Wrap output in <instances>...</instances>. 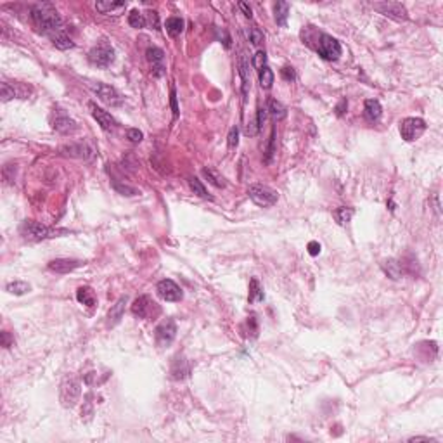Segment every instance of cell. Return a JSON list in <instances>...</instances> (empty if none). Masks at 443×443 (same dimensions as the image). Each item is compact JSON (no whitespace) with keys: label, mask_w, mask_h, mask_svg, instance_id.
Masks as SVG:
<instances>
[{"label":"cell","mask_w":443,"mask_h":443,"mask_svg":"<svg viewBox=\"0 0 443 443\" xmlns=\"http://www.w3.org/2000/svg\"><path fill=\"white\" fill-rule=\"evenodd\" d=\"M132 313L135 315V317L139 319H153L156 317V315H159V307L156 301H153L149 298V296H139L134 305H132Z\"/></svg>","instance_id":"30bf717a"},{"label":"cell","mask_w":443,"mask_h":443,"mask_svg":"<svg viewBox=\"0 0 443 443\" xmlns=\"http://www.w3.org/2000/svg\"><path fill=\"white\" fill-rule=\"evenodd\" d=\"M355 215V209L353 208H348V206H341V208H336L334 212H332V217H334V220L340 223V225H346L351 218H353Z\"/></svg>","instance_id":"f546056e"},{"label":"cell","mask_w":443,"mask_h":443,"mask_svg":"<svg viewBox=\"0 0 443 443\" xmlns=\"http://www.w3.org/2000/svg\"><path fill=\"white\" fill-rule=\"evenodd\" d=\"M383 270H385V273L388 277H390V279H400L402 276H404L405 273V270H404V263L402 262H398V260H393V258H390V260H386V262H383Z\"/></svg>","instance_id":"44dd1931"},{"label":"cell","mask_w":443,"mask_h":443,"mask_svg":"<svg viewBox=\"0 0 443 443\" xmlns=\"http://www.w3.org/2000/svg\"><path fill=\"white\" fill-rule=\"evenodd\" d=\"M346 108H348V102H346V99H341V102L336 106V111H337V116H343Z\"/></svg>","instance_id":"681fc988"},{"label":"cell","mask_w":443,"mask_h":443,"mask_svg":"<svg viewBox=\"0 0 443 443\" xmlns=\"http://www.w3.org/2000/svg\"><path fill=\"white\" fill-rule=\"evenodd\" d=\"M426 132V121L423 118H405L400 121V135L407 142H414Z\"/></svg>","instance_id":"5b68a950"},{"label":"cell","mask_w":443,"mask_h":443,"mask_svg":"<svg viewBox=\"0 0 443 443\" xmlns=\"http://www.w3.org/2000/svg\"><path fill=\"white\" fill-rule=\"evenodd\" d=\"M95 9L102 14L108 16H120L126 9V2H111V0H104V2L95 4Z\"/></svg>","instance_id":"d6986e66"},{"label":"cell","mask_w":443,"mask_h":443,"mask_svg":"<svg viewBox=\"0 0 443 443\" xmlns=\"http://www.w3.org/2000/svg\"><path fill=\"white\" fill-rule=\"evenodd\" d=\"M263 298H265V294H263L262 286H260L258 279H255V277H253L251 282H249V294H248L249 303H255V301H263Z\"/></svg>","instance_id":"1f68e13d"},{"label":"cell","mask_w":443,"mask_h":443,"mask_svg":"<svg viewBox=\"0 0 443 443\" xmlns=\"http://www.w3.org/2000/svg\"><path fill=\"white\" fill-rule=\"evenodd\" d=\"M281 76L282 78H284L286 81H294L296 80V71H294V68H291V66H284L281 70Z\"/></svg>","instance_id":"b9f144b4"},{"label":"cell","mask_w":443,"mask_h":443,"mask_svg":"<svg viewBox=\"0 0 443 443\" xmlns=\"http://www.w3.org/2000/svg\"><path fill=\"white\" fill-rule=\"evenodd\" d=\"M308 253L312 255V257H317V255L321 253V244H319L317 241H310V243H308Z\"/></svg>","instance_id":"bcb514c9"},{"label":"cell","mask_w":443,"mask_h":443,"mask_svg":"<svg viewBox=\"0 0 443 443\" xmlns=\"http://www.w3.org/2000/svg\"><path fill=\"white\" fill-rule=\"evenodd\" d=\"M317 50H319V56L322 59H326V61H336V59H340L341 56V44L337 42L334 36L322 33L319 36Z\"/></svg>","instance_id":"52a82bcc"},{"label":"cell","mask_w":443,"mask_h":443,"mask_svg":"<svg viewBox=\"0 0 443 443\" xmlns=\"http://www.w3.org/2000/svg\"><path fill=\"white\" fill-rule=\"evenodd\" d=\"M89 61L97 68H108L115 61V50H113V47L109 44L102 42V44L95 45L94 49H90Z\"/></svg>","instance_id":"ba28073f"},{"label":"cell","mask_w":443,"mask_h":443,"mask_svg":"<svg viewBox=\"0 0 443 443\" xmlns=\"http://www.w3.org/2000/svg\"><path fill=\"white\" fill-rule=\"evenodd\" d=\"M31 19H33L36 30L40 33L50 36L56 31L62 30V19L57 14V11L50 4H36L31 7Z\"/></svg>","instance_id":"6da1fadb"},{"label":"cell","mask_w":443,"mask_h":443,"mask_svg":"<svg viewBox=\"0 0 443 443\" xmlns=\"http://www.w3.org/2000/svg\"><path fill=\"white\" fill-rule=\"evenodd\" d=\"M50 42L54 44V47H57L59 50H68V49H73L75 47V42L68 36L65 31H56V33H52L49 36Z\"/></svg>","instance_id":"d4e9b609"},{"label":"cell","mask_w":443,"mask_h":443,"mask_svg":"<svg viewBox=\"0 0 443 443\" xmlns=\"http://www.w3.org/2000/svg\"><path fill=\"white\" fill-rule=\"evenodd\" d=\"M90 111H92V116L94 120L99 123L100 129L106 130V132H113L116 129V120L113 118L111 115H109L108 111H104L102 108L95 106V104H90Z\"/></svg>","instance_id":"2e32d148"},{"label":"cell","mask_w":443,"mask_h":443,"mask_svg":"<svg viewBox=\"0 0 443 443\" xmlns=\"http://www.w3.org/2000/svg\"><path fill=\"white\" fill-rule=\"evenodd\" d=\"M248 35H249V42L253 44V45H262L263 44V33L262 31H260V28H257V26H251L249 28V31H248Z\"/></svg>","instance_id":"74e56055"},{"label":"cell","mask_w":443,"mask_h":443,"mask_svg":"<svg viewBox=\"0 0 443 443\" xmlns=\"http://www.w3.org/2000/svg\"><path fill=\"white\" fill-rule=\"evenodd\" d=\"M227 139H229V147L230 149L237 147V144H239V129H237V126H232Z\"/></svg>","instance_id":"60d3db41"},{"label":"cell","mask_w":443,"mask_h":443,"mask_svg":"<svg viewBox=\"0 0 443 443\" xmlns=\"http://www.w3.org/2000/svg\"><path fill=\"white\" fill-rule=\"evenodd\" d=\"M31 95V87L21 83V81H14V83H9V81H2L0 85V97L4 102L11 99H28Z\"/></svg>","instance_id":"9c48e42d"},{"label":"cell","mask_w":443,"mask_h":443,"mask_svg":"<svg viewBox=\"0 0 443 443\" xmlns=\"http://www.w3.org/2000/svg\"><path fill=\"white\" fill-rule=\"evenodd\" d=\"M164 28H166V33H168V35L175 38V36H179L182 31H184V19H182V17H177V16L168 17L166 25H164Z\"/></svg>","instance_id":"f1b7e54d"},{"label":"cell","mask_w":443,"mask_h":443,"mask_svg":"<svg viewBox=\"0 0 443 443\" xmlns=\"http://www.w3.org/2000/svg\"><path fill=\"white\" fill-rule=\"evenodd\" d=\"M147 61L151 65V71L156 78H161V76L166 73V65H164V52L159 47H149L147 52Z\"/></svg>","instance_id":"4fadbf2b"},{"label":"cell","mask_w":443,"mask_h":443,"mask_svg":"<svg viewBox=\"0 0 443 443\" xmlns=\"http://www.w3.org/2000/svg\"><path fill=\"white\" fill-rule=\"evenodd\" d=\"M237 6H239L241 11L244 12V16H246V17H249V19H251V17H253V9H251L249 4H246V2H239V4H237Z\"/></svg>","instance_id":"7dc6e473"},{"label":"cell","mask_w":443,"mask_h":443,"mask_svg":"<svg viewBox=\"0 0 443 443\" xmlns=\"http://www.w3.org/2000/svg\"><path fill=\"white\" fill-rule=\"evenodd\" d=\"M273 14H276V23L279 26L287 25V17H289V4L287 2H277L273 6Z\"/></svg>","instance_id":"83f0119b"},{"label":"cell","mask_w":443,"mask_h":443,"mask_svg":"<svg viewBox=\"0 0 443 443\" xmlns=\"http://www.w3.org/2000/svg\"><path fill=\"white\" fill-rule=\"evenodd\" d=\"M83 265V262L80 260H73V258H56L49 263V270L56 272V273H70L75 268H78Z\"/></svg>","instance_id":"e0dca14e"},{"label":"cell","mask_w":443,"mask_h":443,"mask_svg":"<svg viewBox=\"0 0 443 443\" xmlns=\"http://www.w3.org/2000/svg\"><path fill=\"white\" fill-rule=\"evenodd\" d=\"M364 111H365L367 120H371V121H377L379 118H381V115H383V108H381V104H379V100H376V99H367V100H365Z\"/></svg>","instance_id":"484cf974"},{"label":"cell","mask_w":443,"mask_h":443,"mask_svg":"<svg viewBox=\"0 0 443 443\" xmlns=\"http://www.w3.org/2000/svg\"><path fill=\"white\" fill-rule=\"evenodd\" d=\"M248 196L257 206H262V208L273 206V204L279 201V193H277V191H273L272 187H268V185H260V184L249 185Z\"/></svg>","instance_id":"277c9868"},{"label":"cell","mask_w":443,"mask_h":443,"mask_svg":"<svg viewBox=\"0 0 443 443\" xmlns=\"http://www.w3.org/2000/svg\"><path fill=\"white\" fill-rule=\"evenodd\" d=\"M203 175H204V179L209 182V184L215 185V187H218V189H220V187H225V185H227V184H225V179H223V177H222L218 172L212 170V168H203Z\"/></svg>","instance_id":"4dcf8cb0"},{"label":"cell","mask_w":443,"mask_h":443,"mask_svg":"<svg viewBox=\"0 0 443 443\" xmlns=\"http://www.w3.org/2000/svg\"><path fill=\"white\" fill-rule=\"evenodd\" d=\"M177 336V326L173 319H166L163 321L154 331V337H156V345L164 348V346H170Z\"/></svg>","instance_id":"7c38bea8"},{"label":"cell","mask_w":443,"mask_h":443,"mask_svg":"<svg viewBox=\"0 0 443 443\" xmlns=\"http://www.w3.org/2000/svg\"><path fill=\"white\" fill-rule=\"evenodd\" d=\"M258 130H260V125H258L257 118H255V120H251V121L248 123V125H246L244 134L248 135V137H253V135H257V134H258Z\"/></svg>","instance_id":"ee69618b"},{"label":"cell","mask_w":443,"mask_h":443,"mask_svg":"<svg viewBox=\"0 0 443 443\" xmlns=\"http://www.w3.org/2000/svg\"><path fill=\"white\" fill-rule=\"evenodd\" d=\"M126 139H129L130 142H134V144H139V142H142L144 134L139 129H129V130H126Z\"/></svg>","instance_id":"ab89813d"},{"label":"cell","mask_w":443,"mask_h":443,"mask_svg":"<svg viewBox=\"0 0 443 443\" xmlns=\"http://www.w3.org/2000/svg\"><path fill=\"white\" fill-rule=\"evenodd\" d=\"M62 153L66 156H71V158H78V159H90L94 156V149L90 147L87 142H71L68 145H62Z\"/></svg>","instance_id":"9a60e30c"},{"label":"cell","mask_w":443,"mask_h":443,"mask_svg":"<svg viewBox=\"0 0 443 443\" xmlns=\"http://www.w3.org/2000/svg\"><path fill=\"white\" fill-rule=\"evenodd\" d=\"M253 66H255V68H258V71L262 70V68L267 66V54H265L263 50H258V52L255 54V57H253Z\"/></svg>","instance_id":"f35d334b"},{"label":"cell","mask_w":443,"mask_h":443,"mask_svg":"<svg viewBox=\"0 0 443 443\" xmlns=\"http://www.w3.org/2000/svg\"><path fill=\"white\" fill-rule=\"evenodd\" d=\"M145 23H147V21H145V17H144L142 12L132 11L129 14V25L132 26V28L140 30V28H144V26H145Z\"/></svg>","instance_id":"d590c367"},{"label":"cell","mask_w":443,"mask_h":443,"mask_svg":"<svg viewBox=\"0 0 443 443\" xmlns=\"http://www.w3.org/2000/svg\"><path fill=\"white\" fill-rule=\"evenodd\" d=\"M19 234L23 239L30 241V243H38V241L52 239V237H59L68 234L65 229H50V227L44 225L40 222L35 220H25L19 225Z\"/></svg>","instance_id":"7a4b0ae2"},{"label":"cell","mask_w":443,"mask_h":443,"mask_svg":"<svg viewBox=\"0 0 443 443\" xmlns=\"http://www.w3.org/2000/svg\"><path fill=\"white\" fill-rule=\"evenodd\" d=\"M12 343H14V337H11L7 331H2V346L4 348H11Z\"/></svg>","instance_id":"f6af8a7d"},{"label":"cell","mask_w":443,"mask_h":443,"mask_svg":"<svg viewBox=\"0 0 443 443\" xmlns=\"http://www.w3.org/2000/svg\"><path fill=\"white\" fill-rule=\"evenodd\" d=\"M267 113L276 121H279V120H284V118L287 116V108L281 102V100L270 99V100H268V104H267Z\"/></svg>","instance_id":"cb8c5ba5"},{"label":"cell","mask_w":443,"mask_h":443,"mask_svg":"<svg viewBox=\"0 0 443 443\" xmlns=\"http://www.w3.org/2000/svg\"><path fill=\"white\" fill-rule=\"evenodd\" d=\"M81 395V383L78 377L66 376L62 379L61 388H59V400L65 409H73L78 404V398Z\"/></svg>","instance_id":"3957f363"},{"label":"cell","mask_w":443,"mask_h":443,"mask_svg":"<svg viewBox=\"0 0 443 443\" xmlns=\"http://www.w3.org/2000/svg\"><path fill=\"white\" fill-rule=\"evenodd\" d=\"M170 102H172V109H173V116H179V106H177V94H175V89L172 87V97H170Z\"/></svg>","instance_id":"c3c4849f"},{"label":"cell","mask_w":443,"mask_h":443,"mask_svg":"<svg viewBox=\"0 0 443 443\" xmlns=\"http://www.w3.org/2000/svg\"><path fill=\"white\" fill-rule=\"evenodd\" d=\"M156 293L159 294V298H163L164 301H180L182 296H184L180 287L170 279L159 281L156 286Z\"/></svg>","instance_id":"5bb4252c"},{"label":"cell","mask_w":443,"mask_h":443,"mask_svg":"<svg viewBox=\"0 0 443 443\" xmlns=\"http://www.w3.org/2000/svg\"><path fill=\"white\" fill-rule=\"evenodd\" d=\"M374 9H376L379 14L390 17V19H395V21H407L409 19L407 9H405L404 4H400V2H377V4H374Z\"/></svg>","instance_id":"8fae6325"},{"label":"cell","mask_w":443,"mask_h":443,"mask_svg":"<svg viewBox=\"0 0 443 443\" xmlns=\"http://www.w3.org/2000/svg\"><path fill=\"white\" fill-rule=\"evenodd\" d=\"M189 187H191V191H193L196 196H199V198H203V199H213L212 196L208 194V191H206V187L203 185V182H201L199 179H196V177L189 179Z\"/></svg>","instance_id":"836d02e7"},{"label":"cell","mask_w":443,"mask_h":443,"mask_svg":"<svg viewBox=\"0 0 443 443\" xmlns=\"http://www.w3.org/2000/svg\"><path fill=\"white\" fill-rule=\"evenodd\" d=\"M115 185V189L118 191V193H121L123 196H135V194H139V191L137 189H134V187H129V185H120V184H113Z\"/></svg>","instance_id":"7bdbcfd3"},{"label":"cell","mask_w":443,"mask_h":443,"mask_svg":"<svg viewBox=\"0 0 443 443\" xmlns=\"http://www.w3.org/2000/svg\"><path fill=\"white\" fill-rule=\"evenodd\" d=\"M239 75H241V80H243V95L246 100V97H248V94H249L251 76H249V62L244 54H241V57H239Z\"/></svg>","instance_id":"7402d4cb"},{"label":"cell","mask_w":443,"mask_h":443,"mask_svg":"<svg viewBox=\"0 0 443 443\" xmlns=\"http://www.w3.org/2000/svg\"><path fill=\"white\" fill-rule=\"evenodd\" d=\"M89 87L104 104H108V106H120L123 102V97L115 87L106 85V83H102V81H90Z\"/></svg>","instance_id":"8992f818"},{"label":"cell","mask_w":443,"mask_h":443,"mask_svg":"<svg viewBox=\"0 0 443 443\" xmlns=\"http://www.w3.org/2000/svg\"><path fill=\"white\" fill-rule=\"evenodd\" d=\"M6 289H7V293L21 296V294L28 293L31 287H30L28 282H25V281H14V282H9V284L6 286Z\"/></svg>","instance_id":"d6a6232c"},{"label":"cell","mask_w":443,"mask_h":443,"mask_svg":"<svg viewBox=\"0 0 443 443\" xmlns=\"http://www.w3.org/2000/svg\"><path fill=\"white\" fill-rule=\"evenodd\" d=\"M172 377L173 379H184V377H187L189 376V372H191V367H189V362H187V360L184 358V357H175V360H173V364H172Z\"/></svg>","instance_id":"603a6c76"},{"label":"cell","mask_w":443,"mask_h":443,"mask_svg":"<svg viewBox=\"0 0 443 443\" xmlns=\"http://www.w3.org/2000/svg\"><path fill=\"white\" fill-rule=\"evenodd\" d=\"M410 441H435V440L426 438V436H414V438H410Z\"/></svg>","instance_id":"816d5d0a"},{"label":"cell","mask_w":443,"mask_h":443,"mask_svg":"<svg viewBox=\"0 0 443 443\" xmlns=\"http://www.w3.org/2000/svg\"><path fill=\"white\" fill-rule=\"evenodd\" d=\"M125 305H126V296H121V298L113 305L111 310H109V313H108V326L113 327L121 321L123 313H125Z\"/></svg>","instance_id":"ffe728a7"},{"label":"cell","mask_w":443,"mask_h":443,"mask_svg":"<svg viewBox=\"0 0 443 443\" xmlns=\"http://www.w3.org/2000/svg\"><path fill=\"white\" fill-rule=\"evenodd\" d=\"M273 154H276V129H272L270 140H268L267 145V154H265V163H272Z\"/></svg>","instance_id":"8d00e7d4"},{"label":"cell","mask_w":443,"mask_h":443,"mask_svg":"<svg viewBox=\"0 0 443 443\" xmlns=\"http://www.w3.org/2000/svg\"><path fill=\"white\" fill-rule=\"evenodd\" d=\"M265 116H267V109L260 108V109H258V115H257V121H258L260 129H262V126H263V121H265Z\"/></svg>","instance_id":"f907efd6"},{"label":"cell","mask_w":443,"mask_h":443,"mask_svg":"<svg viewBox=\"0 0 443 443\" xmlns=\"http://www.w3.org/2000/svg\"><path fill=\"white\" fill-rule=\"evenodd\" d=\"M52 126H54V130L59 132V134H73V132L78 130L76 121H73L71 118L66 116V115H57L56 118H54Z\"/></svg>","instance_id":"ac0fdd59"},{"label":"cell","mask_w":443,"mask_h":443,"mask_svg":"<svg viewBox=\"0 0 443 443\" xmlns=\"http://www.w3.org/2000/svg\"><path fill=\"white\" fill-rule=\"evenodd\" d=\"M273 83V71L268 66H265L260 70V85L262 89H270Z\"/></svg>","instance_id":"e575fe53"},{"label":"cell","mask_w":443,"mask_h":443,"mask_svg":"<svg viewBox=\"0 0 443 443\" xmlns=\"http://www.w3.org/2000/svg\"><path fill=\"white\" fill-rule=\"evenodd\" d=\"M76 300H78L81 305H87V307H94V305L97 303V296H95V293L92 291V287H89V286H83L76 291Z\"/></svg>","instance_id":"4316f807"}]
</instances>
